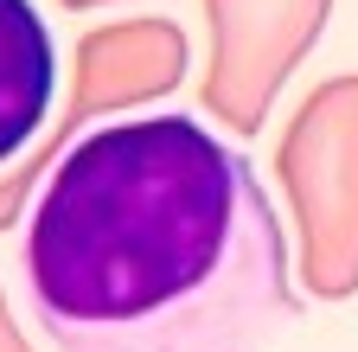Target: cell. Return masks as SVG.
<instances>
[{
  "label": "cell",
  "instance_id": "2",
  "mask_svg": "<svg viewBox=\"0 0 358 352\" xmlns=\"http://www.w3.org/2000/svg\"><path fill=\"white\" fill-rule=\"evenodd\" d=\"M58 45L32 0H0V167H7L52 115Z\"/></svg>",
  "mask_w": 358,
  "mask_h": 352
},
{
  "label": "cell",
  "instance_id": "1",
  "mask_svg": "<svg viewBox=\"0 0 358 352\" xmlns=\"http://www.w3.org/2000/svg\"><path fill=\"white\" fill-rule=\"evenodd\" d=\"M20 276L58 352H275L294 314L282 211L199 115L83 128L38 180Z\"/></svg>",
  "mask_w": 358,
  "mask_h": 352
}]
</instances>
